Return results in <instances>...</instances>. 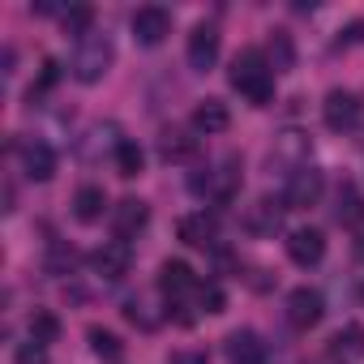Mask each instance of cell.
<instances>
[{"instance_id": "cell-22", "label": "cell", "mask_w": 364, "mask_h": 364, "mask_svg": "<svg viewBox=\"0 0 364 364\" xmlns=\"http://www.w3.org/2000/svg\"><path fill=\"white\" fill-rule=\"evenodd\" d=\"M266 60H270V69H274V73H287V69L296 65V43H291V35H287V31H270Z\"/></svg>"}, {"instance_id": "cell-20", "label": "cell", "mask_w": 364, "mask_h": 364, "mask_svg": "<svg viewBox=\"0 0 364 364\" xmlns=\"http://www.w3.org/2000/svg\"><path fill=\"white\" fill-rule=\"evenodd\" d=\"M159 154H163L167 163H189V159L198 154V137H189L185 129H167V133L159 137Z\"/></svg>"}, {"instance_id": "cell-21", "label": "cell", "mask_w": 364, "mask_h": 364, "mask_svg": "<svg viewBox=\"0 0 364 364\" xmlns=\"http://www.w3.org/2000/svg\"><path fill=\"white\" fill-rule=\"evenodd\" d=\"M334 219H338L343 228H360V223H364V198H360L355 185H343V189H338V198H334Z\"/></svg>"}, {"instance_id": "cell-4", "label": "cell", "mask_w": 364, "mask_h": 364, "mask_svg": "<svg viewBox=\"0 0 364 364\" xmlns=\"http://www.w3.org/2000/svg\"><path fill=\"white\" fill-rule=\"evenodd\" d=\"M360 112H364L360 95H355V90H343V86H334V90L326 95V103H321V120H326V129H334V133L355 129V124H360Z\"/></svg>"}, {"instance_id": "cell-31", "label": "cell", "mask_w": 364, "mask_h": 364, "mask_svg": "<svg viewBox=\"0 0 364 364\" xmlns=\"http://www.w3.org/2000/svg\"><path fill=\"white\" fill-rule=\"evenodd\" d=\"M167 364H210V355L206 351H193V347H180V351L167 355Z\"/></svg>"}, {"instance_id": "cell-28", "label": "cell", "mask_w": 364, "mask_h": 364, "mask_svg": "<svg viewBox=\"0 0 364 364\" xmlns=\"http://www.w3.org/2000/svg\"><path fill=\"white\" fill-rule=\"evenodd\" d=\"M73 262H77V253H73V249H65L60 240L48 249V274H69V270H73Z\"/></svg>"}, {"instance_id": "cell-33", "label": "cell", "mask_w": 364, "mask_h": 364, "mask_svg": "<svg viewBox=\"0 0 364 364\" xmlns=\"http://www.w3.org/2000/svg\"><path fill=\"white\" fill-rule=\"evenodd\" d=\"M360 300H364V283H360Z\"/></svg>"}, {"instance_id": "cell-11", "label": "cell", "mask_w": 364, "mask_h": 364, "mask_svg": "<svg viewBox=\"0 0 364 364\" xmlns=\"http://www.w3.org/2000/svg\"><path fill=\"white\" fill-rule=\"evenodd\" d=\"M146 223H150V206L146 202H137V198H124L116 210H112V228H116V240H133L137 232H146Z\"/></svg>"}, {"instance_id": "cell-10", "label": "cell", "mask_w": 364, "mask_h": 364, "mask_svg": "<svg viewBox=\"0 0 364 364\" xmlns=\"http://www.w3.org/2000/svg\"><path fill=\"white\" fill-rule=\"evenodd\" d=\"M159 291H163L167 300H180V296H189V291H202V283H198V274H193L189 262H163V270H159Z\"/></svg>"}, {"instance_id": "cell-18", "label": "cell", "mask_w": 364, "mask_h": 364, "mask_svg": "<svg viewBox=\"0 0 364 364\" xmlns=\"http://www.w3.org/2000/svg\"><path fill=\"white\" fill-rule=\"evenodd\" d=\"M103 210H107V193H103L99 185H82V189L73 193V219H77V223H99Z\"/></svg>"}, {"instance_id": "cell-19", "label": "cell", "mask_w": 364, "mask_h": 364, "mask_svg": "<svg viewBox=\"0 0 364 364\" xmlns=\"http://www.w3.org/2000/svg\"><path fill=\"white\" fill-rule=\"evenodd\" d=\"M330 355L343 360V364L364 360V326H343V330L330 338Z\"/></svg>"}, {"instance_id": "cell-3", "label": "cell", "mask_w": 364, "mask_h": 364, "mask_svg": "<svg viewBox=\"0 0 364 364\" xmlns=\"http://www.w3.org/2000/svg\"><path fill=\"white\" fill-rule=\"evenodd\" d=\"M236 189H240V159H232V154L219 159L206 176H193V193H206L215 202H232Z\"/></svg>"}, {"instance_id": "cell-9", "label": "cell", "mask_w": 364, "mask_h": 364, "mask_svg": "<svg viewBox=\"0 0 364 364\" xmlns=\"http://www.w3.org/2000/svg\"><path fill=\"white\" fill-rule=\"evenodd\" d=\"M219 31L215 26H198L193 35H189V48H185V60H189V69L193 73H210L215 69V60H219Z\"/></svg>"}, {"instance_id": "cell-23", "label": "cell", "mask_w": 364, "mask_h": 364, "mask_svg": "<svg viewBox=\"0 0 364 364\" xmlns=\"http://www.w3.org/2000/svg\"><path fill=\"white\" fill-rule=\"evenodd\" d=\"M90 351H95L103 364H120V360H124V338L112 334V330H103V326H95V330H90Z\"/></svg>"}, {"instance_id": "cell-32", "label": "cell", "mask_w": 364, "mask_h": 364, "mask_svg": "<svg viewBox=\"0 0 364 364\" xmlns=\"http://www.w3.org/2000/svg\"><path fill=\"white\" fill-rule=\"evenodd\" d=\"M338 43H347V48L351 43H364V22H351L347 31H338Z\"/></svg>"}, {"instance_id": "cell-8", "label": "cell", "mask_w": 364, "mask_h": 364, "mask_svg": "<svg viewBox=\"0 0 364 364\" xmlns=\"http://www.w3.org/2000/svg\"><path fill=\"white\" fill-rule=\"evenodd\" d=\"M321 317H326L321 291H313V287H291V291H287V321H291L296 330H313Z\"/></svg>"}, {"instance_id": "cell-24", "label": "cell", "mask_w": 364, "mask_h": 364, "mask_svg": "<svg viewBox=\"0 0 364 364\" xmlns=\"http://www.w3.org/2000/svg\"><path fill=\"white\" fill-rule=\"evenodd\" d=\"M112 159H116V171H120L124 180L141 176V167H146V150H141L137 141H129V137H124V141H116V154H112Z\"/></svg>"}, {"instance_id": "cell-2", "label": "cell", "mask_w": 364, "mask_h": 364, "mask_svg": "<svg viewBox=\"0 0 364 364\" xmlns=\"http://www.w3.org/2000/svg\"><path fill=\"white\" fill-rule=\"evenodd\" d=\"M112 60H116V43H112V35L90 31L86 39H77L73 60H69V73H73L82 86H95V82H103V77H107Z\"/></svg>"}, {"instance_id": "cell-5", "label": "cell", "mask_w": 364, "mask_h": 364, "mask_svg": "<svg viewBox=\"0 0 364 364\" xmlns=\"http://www.w3.org/2000/svg\"><path fill=\"white\" fill-rule=\"evenodd\" d=\"M129 266H133V249H129L124 240H103V245L90 253V270H95L99 279H107V283H120V279L129 274Z\"/></svg>"}, {"instance_id": "cell-26", "label": "cell", "mask_w": 364, "mask_h": 364, "mask_svg": "<svg viewBox=\"0 0 364 364\" xmlns=\"http://www.w3.org/2000/svg\"><path fill=\"white\" fill-rule=\"evenodd\" d=\"M60 26H65V35L86 39V35H90V26H95V9H90V5H69V9L60 14Z\"/></svg>"}, {"instance_id": "cell-6", "label": "cell", "mask_w": 364, "mask_h": 364, "mask_svg": "<svg viewBox=\"0 0 364 364\" xmlns=\"http://www.w3.org/2000/svg\"><path fill=\"white\" fill-rule=\"evenodd\" d=\"M321 189H326L321 171H317V167H300V171H291V180H287L283 206H287V210H309V206L321 202Z\"/></svg>"}, {"instance_id": "cell-14", "label": "cell", "mask_w": 364, "mask_h": 364, "mask_svg": "<svg viewBox=\"0 0 364 364\" xmlns=\"http://www.w3.org/2000/svg\"><path fill=\"white\" fill-rule=\"evenodd\" d=\"M223 347H228V364H266V343L257 330H232Z\"/></svg>"}, {"instance_id": "cell-29", "label": "cell", "mask_w": 364, "mask_h": 364, "mask_svg": "<svg viewBox=\"0 0 364 364\" xmlns=\"http://www.w3.org/2000/svg\"><path fill=\"white\" fill-rule=\"evenodd\" d=\"M14 364H48V347L43 343H18V351H14Z\"/></svg>"}, {"instance_id": "cell-12", "label": "cell", "mask_w": 364, "mask_h": 364, "mask_svg": "<svg viewBox=\"0 0 364 364\" xmlns=\"http://www.w3.org/2000/svg\"><path fill=\"white\" fill-rule=\"evenodd\" d=\"M287 257H291L296 266H317V262L326 257V236H321L317 228H296V232L287 236Z\"/></svg>"}, {"instance_id": "cell-1", "label": "cell", "mask_w": 364, "mask_h": 364, "mask_svg": "<svg viewBox=\"0 0 364 364\" xmlns=\"http://www.w3.org/2000/svg\"><path fill=\"white\" fill-rule=\"evenodd\" d=\"M228 82H232V90H240L253 107H266V103L274 99V69H270L266 52H257V48H245V52L232 60Z\"/></svg>"}, {"instance_id": "cell-17", "label": "cell", "mask_w": 364, "mask_h": 364, "mask_svg": "<svg viewBox=\"0 0 364 364\" xmlns=\"http://www.w3.org/2000/svg\"><path fill=\"white\" fill-rule=\"evenodd\" d=\"M180 240L185 245H193V249H206V245H215V236H219V223H215V215H206V210H193V215H185L180 219Z\"/></svg>"}, {"instance_id": "cell-13", "label": "cell", "mask_w": 364, "mask_h": 364, "mask_svg": "<svg viewBox=\"0 0 364 364\" xmlns=\"http://www.w3.org/2000/svg\"><path fill=\"white\" fill-rule=\"evenodd\" d=\"M22 171H26V180L48 185L56 176V150L48 141H22Z\"/></svg>"}, {"instance_id": "cell-15", "label": "cell", "mask_w": 364, "mask_h": 364, "mask_svg": "<svg viewBox=\"0 0 364 364\" xmlns=\"http://www.w3.org/2000/svg\"><path fill=\"white\" fill-rule=\"evenodd\" d=\"M232 129V112L223 99H202L193 107V133H206V137H219Z\"/></svg>"}, {"instance_id": "cell-25", "label": "cell", "mask_w": 364, "mask_h": 364, "mask_svg": "<svg viewBox=\"0 0 364 364\" xmlns=\"http://www.w3.org/2000/svg\"><path fill=\"white\" fill-rule=\"evenodd\" d=\"M283 210H287V206H279V202L262 198V202H257V206L249 210V219H245V223H249V232L266 236V232H274V228H279V215H283Z\"/></svg>"}, {"instance_id": "cell-16", "label": "cell", "mask_w": 364, "mask_h": 364, "mask_svg": "<svg viewBox=\"0 0 364 364\" xmlns=\"http://www.w3.org/2000/svg\"><path fill=\"white\" fill-rule=\"evenodd\" d=\"M309 150H313V141H309V133H300V129H283V133L274 137V159L287 163L291 171L309 167Z\"/></svg>"}, {"instance_id": "cell-30", "label": "cell", "mask_w": 364, "mask_h": 364, "mask_svg": "<svg viewBox=\"0 0 364 364\" xmlns=\"http://www.w3.org/2000/svg\"><path fill=\"white\" fill-rule=\"evenodd\" d=\"M198 296H202V313H223V309H228V296H223L215 283H210V287H202Z\"/></svg>"}, {"instance_id": "cell-7", "label": "cell", "mask_w": 364, "mask_h": 364, "mask_svg": "<svg viewBox=\"0 0 364 364\" xmlns=\"http://www.w3.org/2000/svg\"><path fill=\"white\" fill-rule=\"evenodd\" d=\"M129 31H133V39H137L141 48H159V43L171 35V14L159 9V5H141V9L133 14Z\"/></svg>"}, {"instance_id": "cell-27", "label": "cell", "mask_w": 364, "mask_h": 364, "mask_svg": "<svg viewBox=\"0 0 364 364\" xmlns=\"http://www.w3.org/2000/svg\"><path fill=\"white\" fill-rule=\"evenodd\" d=\"M31 338L35 343H56L60 338V317L56 313H48V309H39V313H31Z\"/></svg>"}]
</instances>
